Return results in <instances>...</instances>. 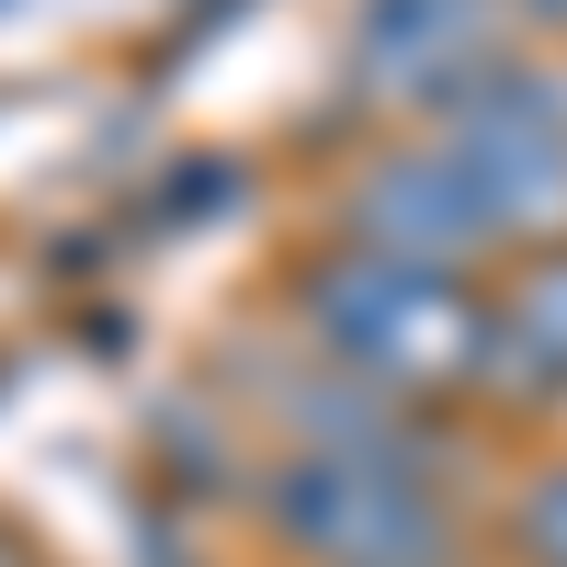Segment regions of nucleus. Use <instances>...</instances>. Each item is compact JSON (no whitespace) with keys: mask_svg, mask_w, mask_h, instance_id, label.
<instances>
[{"mask_svg":"<svg viewBox=\"0 0 567 567\" xmlns=\"http://www.w3.org/2000/svg\"><path fill=\"white\" fill-rule=\"evenodd\" d=\"M296 318H307V352L386 386L409 409H454L477 398V363H488V284L465 272H420L386 250H352L329 239L296 272Z\"/></svg>","mask_w":567,"mask_h":567,"instance_id":"obj_1","label":"nucleus"},{"mask_svg":"<svg viewBox=\"0 0 567 567\" xmlns=\"http://www.w3.org/2000/svg\"><path fill=\"white\" fill-rule=\"evenodd\" d=\"M261 523L307 567H477L465 454H272Z\"/></svg>","mask_w":567,"mask_h":567,"instance_id":"obj_2","label":"nucleus"},{"mask_svg":"<svg viewBox=\"0 0 567 567\" xmlns=\"http://www.w3.org/2000/svg\"><path fill=\"white\" fill-rule=\"evenodd\" d=\"M432 136L454 148V171L477 182V205L499 216L511 261L567 239V80H545L523 58H488L465 91L432 103Z\"/></svg>","mask_w":567,"mask_h":567,"instance_id":"obj_3","label":"nucleus"},{"mask_svg":"<svg viewBox=\"0 0 567 567\" xmlns=\"http://www.w3.org/2000/svg\"><path fill=\"white\" fill-rule=\"evenodd\" d=\"M341 239H352V250H386V261H420V272H465V284H477V261H511L499 216L477 205V182L454 171L443 136L374 148V159L341 182Z\"/></svg>","mask_w":567,"mask_h":567,"instance_id":"obj_4","label":"nucleus"},{"mask_svg":"<svg viewBox=\"0 0 567 567\" xmlns=\"http://www.w3.org/2000/svg\"><path fill=\"white\" fill-rule=\"evenodd\" d=\"M477 398H499V409H567V239L499 261Z\"/></svg>","mask_w":567,"mask_h":567,"instance_id":"obj_5","label":"nucleus"},{"mask_svg":"<svg viewBox=\"0 0 567 567\" xmlns=\"http://www.w3.org/2000/svg\"><path fill=\"white\" fill-rule=\"evenodd\" d=\"M499 556L511 567H567V454H534L499 499Z\"/></svg>","mask_w":567,"mask_h":567,"instance_id":"obj_6","label":"nucleus"},{"mask_svg":"<svg viewBox=\"0 0 567 567\" xmlns=\"http://www.w3.org/2000/svg\"><path fill=\"white\" fill-rule=\"evenodd\" d=\"M0 567H23V556H12V534H0Z\"/></svg>","mask_w":567,"mask_h":567,"instance_id":"obj_7","label":"nucleus"}]
</instances>
